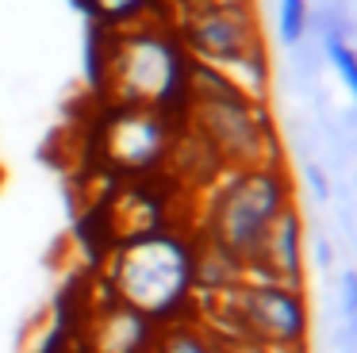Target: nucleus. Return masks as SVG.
Here are the masks:
<instances>
[{
    "instance_id": "1",
    "label": "nucleus",
    "mask_w": 357,
    "mask_h": 353,
    "mask_svg": "<svg viewBox=\"0 0 357 353\" xmlns=\"http://www.w3.org/2000/svg\"><path fill=\"white\" fill-rule=\"evenodd\" d=\"M100 280L119 303L142 311L158 326L196 319V234L165 223L119 238L104 257Z\"/></svg>"
},
{
    "instance_id": "10",
    "label": "nucleus",
    "mask_w": 357,
    "mask_h": 353,
    "mask_svg": "<svg viewBox=\"0 0 357 353\" xmlns=\"http://www.w3.org/2000/svg\"><path fill=\"white\" fill-rule=\"evenodd\" d=\"M219 73L234 84L246 100H257V104H269V84H273V66H269V50L257 46V50H246L238 58L219 61Z\"/></svg>"
},
{
    "instance_id": "9",
    "label": "nucleus",
    "mask_w": 357,
    "mask_h": 353,
    "mask_svg": "<svg viewBox=\"0 0 357 353\" xmlns=\"http://www.w3.org/2000/svg\"><path fill=\"white\" fill-rule=\"evenodd\" d=\"M85 15H93L96 27H135V23H169V0H77Z\"/></svg>"
},
{
    "instance_id": "5",
    "label": "nucleus",
    "mask_w": 357,
    "mask_h": 353,
    "mask_svg": "<svg viewBox=\"0 0 357 353\" xmlns=\"http://www.w3.org/2000/svg\"><path fill=\"white\" fill-rule=\"evenodd\" d=\"M177 135H181L177 115L108 100L100 112V127H96V150H100V161L112 173L139 181L146 173L165 169Z\"/></svg>"
},
{
    "instance_id": "13",
    "label": "nucleus",
    "mask_w": 357,
    "mask_h": 353,
    "mask_svg": "<svg viewBox=\"0 0 357 353\" xmlns=\"http://www.w3.org/2000/svg\"><path fill=\"white\" fill-rule=\"evenodd\" d=\"M277 23L284 46H296L307 31V0H277Z\"/></svg>"
},
{
    "instance_id": "12",
    "label": "nucleus",
    "mask_w": 357,
    "mask_h": 353,
    "mask_svg": "<svg viewBox=\"0 0 357 353\" xmlns=\"http://www.w3.org/2000/svg\"><path fill=\"white\" fill-rule=\"evenodd\" d=\"M326 54H331V61H334V69H338L342 84H346V92L354 96V104H357V50L346 43V38L331 35V38H326Z\"/></svg>"
},
{
    "instance_id": "2",
    "label": "nucleus",
    "mask_w": 357,
    "mask_h": 353,
    "mask_svg": "<svg viewBox=\"0 0 357 353\" xmlns=\"http://www.w3.org/2000/svg\"><path fill=\"white\" fill-rule=\"evenodd\" d=\"M192 58L165 20L135 27H104L100 92L119 104H139L185 119Z\"/></svg>"
},
{
    "instance_id": "14",
    "label": "nucleus",
    "mask_w": 357,
    "mask_h": 353,
    "mask_svg": "<svg viewBox=\"0 0 357 353\" xmlns=\"http://www.w3.org/2000/svg\"><path fill=\"white\" fill-rule=\"evenodd\" d=\"M346 311L357 319V273H346Z\"/></svg>"
},
{
    "instance_id": "8",
    "label": "nucleus",
    "mask_w": 357,
    "mask_h": 353,
    "mask_svg": "<svg viewBox=\"0 0 357 353\" xmlns=\"http://www.w3.org/2000/svg\"><path fill=\"white\" fill-rule=\"evenodd\" d=\"M246 276L303 288V215L296 204L273 219L261 250L254 253V261H246Z\"/></svg>"
},
{
    "instance_id": "6",
    "label": "nucleus",
    "mask_w": 357,
    "mask_h": 353,
    "mask_svg": "<svg viewBox=\"0 0 357 353\" xmlns=\"http://www.w3.org/2000/svg\"><path fill=\"white\" fill-rule=\"evenodd\" d=\"M169 27L188 50V58L204 66H219L227 58L265 46L257 8H192L169 15Z\"/></svg>"
},
{
    "instance_id": "7",
    "label": "nucleus",
    "mask_w": 357,
    "mask_h": 353,
    "mask_svg": "<svg viewBox=\"0 0 357 353\" xmlns=\"http://www.w3.org/2000/svg\"><path fill=\"white\" fill-rule=\"evenodd\" d=\"M108 288V284H104ZM104 303H89L81 319L77 350L81 353H154L158 322L146 319L142 311L119 303L112 292H104Z\"/></svg>"
},
{
    "instance_id": "4",
    "label": "nucleus",
    "mask_w": 357,
    "mask_h": 353,
    "mask_svg": "<svg viewBox=\"0 0 357 353\" xmlns=\"http://www.w3.org/2000/svg\"><path fill=\"white\" fill-rule=\"evenodd\" d=\"M181 123L215 153L223 169H246V165L280 161L269 104L246 100L215 66L192 61L188 107H185V119Z\"/></svg>"
},
{
    "instance_id": "11",
    "label": "nucleus",
    "mask_w": 357,
    "mask_h": 353,
    "mask_svg": "<svg viewBox=\"0 0 357 353\" xmlns=\"http://www.w3.org/2000/svg\"><path fill=\"white\" fill-rule=\"evenodd\" d=\"M154 353H223V342L204 322L181 319V322H169V326L158 330Z\"/></svg>"
},
{
    "instance_id": "3",
    "label": "nucleus",
    "mask_w": 357,
    "mask_h": 353,
    "mask_svg": "<svg viewBox=\"0 0 357 353\" xmlns=\"http://www.w3.org/2000/svg\"><path fill=\"white\" fill-rule=\"evenodd\" d=\"M296 204L292 181H288L284 161H265L246 169H223L215 181L204 188L200 223L192 234L200 242H211L238 257L242 265L254 261L269 234L273 219Z\"/></svg>"
}]
</instances>
